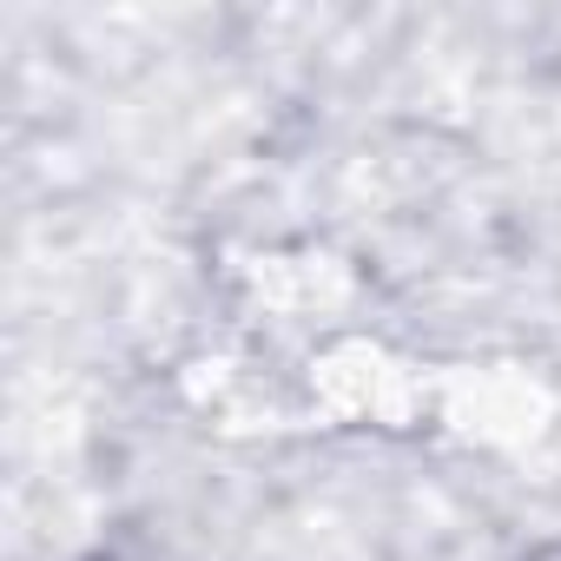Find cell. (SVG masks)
<instances>
[{"instance_id": "obj_1", "label": "cell", "mask_w": 561, "mask_h": 561, "mask_svg": "<svg viewBox=\"0 0 561 561\" xmlns=\"http://www.w3.org/2000/svg\"><path fill=\"white\" fill-rule=\"evenodd\" d=\"M515 561H561V541H541V548H528V554H515Z\"/></svg>"}]
</instances>
